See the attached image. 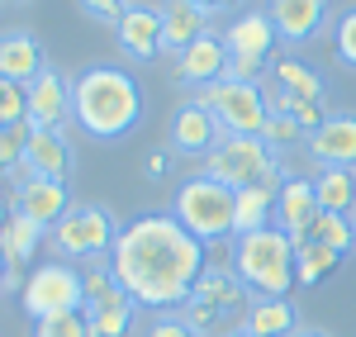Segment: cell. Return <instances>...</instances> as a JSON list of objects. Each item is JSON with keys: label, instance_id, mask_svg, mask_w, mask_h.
Wrapping results in <instances>:
<instances>
[{"label": "cell", "instance_id": "25", "mask_svg": "<svg viewBox=\"0 0 356 337\" xmlns=\"http://www.w3.org/2000/svg\"><path fill=\"white\" fill-rule=\"evenodd\" d=\"M43 243H48V238H43V228L29 224L24 214H10V224L0 228V252H5V261H10V271L29 266V261H33V252H38Z\"/></svg>", "mask_w": 356, "mask_h": 337}, {"label": "cell", "instance_id": "20", "mask_svg": "<svg viewBox=\"0 0 356 337\" xmlns=\"http://www.w3.org/2000/svg\"><path fill=\"white\" fill-rule=\"evenodd\" d=\"M166 15V28H162V48L166 57H181L186 48H191L195 38H204L209 33V5H200V0H176L171 10H162Z\"/></svg>", "mask_w": 356, "mask_h": 337}, {"label": "cell", "instance_id": "29", "mask_svg": "<svg viewBox=\"0 0 356 337\" xmlns=\"http://www.w3.org/2000/svg\"><path fill=\"white\" fill-rule=\"evenodd\" d=\"M314 243H323L328 252L337 256H352L356 252V228L347 214H318V224H314V233H309Z\"/></svg>", "mask_w": 356, "mask_h": 337}, {"label": "cell", "instance_id": "38", "mask_svg": "<svg viewBox=\"0 0 356 337\" xmlns=\"http://www.w3.org/2000/svg\"><path fill=\"white\" fill-rule=\"evenodd\" d=\"M10 214H15V209H10V199H0V228L10 224Z\"/></svg>", "mask_w": 356, "mask_h": 337}, {"label": "cell", "instance_id": "30", "mask_svg": "<svg viewBox=\"0 0 356 337\" xmlns=\"http://www.w3.org/2000/svg\"><path fill=\"white\" fill-rule=\"evenodd\" d=\"M29 124V90L0 76V129H19Z\"/></svg>", "mask_w": 356, "mask_h": 337}, {"label": "cell", "instance_id": "27", "mask_svg": "<svg viewBox=\"0 0 356 337\" xmlns=\"http://www.w3.org/2000/svg\"><path fill=\"white\" fill-rule=\"evenodd\" d=\"M134 313H138V304L124 295V290H119L114 299H105V304H90V309H86V318H90V333H95V337H129Z\"/></svg>", "mask_w": 356, "mask_h": 337}, {"label": "cell", "instance_id": "31", "mask_svg": "<svg viewBox=\"0 0 356 337\" xmlns=\"http://www.w3.org/2000/svg\"><path fill=\"white\" fill-rule=\"evenodd\" d=\"M29 124H19V129H0V171L5 176H15V171L24 167V152H29Z\"/></svg>", "mask_w": 356, "mask_h": 337}, {"label": "cell", "instance_id": "19", "mask_svg": "<svg viewBox=\"0 0 356 337\" xmlns=\"http://www.w3.org/2000/svg\"><path fill=\"white\" fill-rule=\"evenodd\" d=\"M43 72H48V62H43V48H38L33 33H24V28L0 33V76H5V81L33 85Z\"/></svg>", "mask_w": 356, "mask_h": 337}, {"label": "cell", "instance_id": "18", "mask_svg": "<svg viewBox=\"0 0 356 337\" xmlns=\"http://www.w3.org/2000/svg\"><path fill=\"white\" fill-rule=\"evenodd\" d=\"M266 15H271L275 33L285 43H309V38H318L323 24H328V5L323 0H275Z\"/></svg>", "mask_w": 356, "mask_h": 337}, {"label": "cell", "instance_id": "12", "mask_svg": "<svg viewBox=\"0 0 356 337\" xmlns=\"http://www.w3.org/2000/svg\"><path fill=\"white\" fill-rule=\"evenodd\" d=\"M228 67H233V53H228L223 33H204V38H195L191 48L176 57V76L191 81L195 90H204V85H214V81H228Z\"/></svg>", "mask_w": 356, "mask_h": 337}, {"label": "cell", "instance_id": "8", "mask_svg": "<svg viewBox=\"0 0 356 337\" xmlns=\"http://www.w3.org/2000/svg\"><path fill=\"white\" fill-rule=\"evenodd\" d=\"M48 243H53V256H62V261H86V256L114 252L119 224L105 204H72L67 219L48 233Z\"/></svg>", "mask_w": 356, "mask_h": 337}, {"label": "cell", "instance_id": "2", "mask_svg": "<svg viewBox=\"0 0 356 337\" xmlns=\"http://www.w3.org/2000/svg\"><path fill=\"white\" fill-rule=\"evenodd\" d=\"M72 119L81 124L86 138L114 142L124 133H134L143 124V85L134 81V72L124 67H86L72 81Z\"/></svg>", "mask_w": 356, "mask_h": 337}, {"label": "cell", "instance_id": "6", "mask_svg": "<svg viewBox=\"0 0 356 337\" xmlns=\"http://www.w3.org/2000/svg\"><path fill=\"white\" fill-rule=\"evenodd\" d=\"M19 304H24V313L33 323L57 318V313H81L86 309V271H76L62 256H48L43 266H33L24 276Z\"/></svg>", "mask_w": 356, "mask_h": 337}, {"label": "cell", "instance_id": "21", "mask_svg": "<svg viewBox=\"0 0 356 337\" xmlns=\"http://www.w3.org/2000/svg\"><path fill=\"white\" fill-rule=\"evenodd\" d=\"M243 328L252 337H295L300 333V309L290 299H252L243 313Z\"/></svg>", "mask_w": 356, "mask_h": 337}, {"label": "cell", "instance_id": "16", "mask_svg": "<svg viewBox=\"0 0 356 337\" xmlns=\"http://www.w3.org/2000/svg\"><path fill=\"white\" fill-rule=\"evenodd\" d=\"M72 167H76V152H72L67 133H53V129H33L29 133V152H24L29 176H43V181H62L67 186Z\"/></svg>", "mask_w": 356, "mask_h": 337}, {"label": "cell", "instance_id": "17", "mask_svg": "<svg viewBox=\"0 0 356 337\" xmlns=\"http://www.w3.org/2000/svg\"><path fill=\"white\" fill-rule=\"evenodd\" d=\"M318 167H356V114H328L318 133L304 138Z\"/></svg>", "mask_w": 356, "mask_h": 337}, {"label": "cell", "instance_id": "35", "mask_svg": "<svg viewBox=\"0 0 356 337\" xmlns=\"http://www.w3.org/2000/svg\"><path fill=\"white\" fill-rule=\"evenodd\" d=\"M81 10L90 15V19H100V24H114V28H119V19H124V10H129V5H119V0H86Z\"/></svg>", "mask_w": 356, "mask_h": 337}, {"label": "cell", "instance_id": "1", "mask_svg": "<svg viewBox=\"0 0 356 337\" xmlns=\"http://www.w3.org/2000/svg\"><path fill=\"white\" fill-rule=\"evenodd\" d=\"M110 271L138 309H181L209 266L204 243H195L176 214H138L119 228Z\"/></svg>", "mask_w": 356, "mask_h": 337}, {"label": "cell", "instance_id": "9", "mask_svg": "<svg viewBox=\"0 0 356 337\" xmlns=\"http://www.w3.org/2000/svg\"><path fill=\"white\" fill-rule=\"evenodd\" d=\"M15 181V214H24L29 224H38L43 233H53L62 219H67V209H72V195H67V186L62 181H43V176H29L24 167L10 176Z\"/></svg>", "mask_w": 356, "mask_h": 337}, {"label": "cell", "instance_id": "32", "mask_svg": "<svg viewBox=\"0 0 356 337\" xmlns=\"http://www.w3.org/2000/svg\"><path fill=\"white\" fill-rule=\"evenodd\" d=\"M33 337H95V333H90V318L81 309V313H57V318L33 323Z\"/></svg>", "mask_w": 356, "mask_h": 337}, {"label": "cell", "instance_id": "10", "mask_svg": "<svg viewBox=\"0 0 356 337\" xmlns=\"http://www.w3.org/2000/svg\"><path fill=\"white\" fill-rule=\"evenodd\" d=\"M318 214H323V204H318V190H314V176H285V186L275 195V228L300 247V243H309Z\"/></svg>", "mask_w": 356, "mask_h": 337}, {"label": "cell", "instance_id": "42", "mask_svg": "<svg viewBox=\"0 0 356 337\" xmlns=\"http://www.w3.org/2000/svg\"><path fill=\"white\" fill-rule=\"evenodd\" d=\"M352 228H356V214H352Z\"/></svg>", "mask_w": 356, "mask_h": 337}, {"label": "cell", "instance_id": "34", "mask_svg": "<svg viewBox=\"0 0 356 337\" xmlns=\"http://www.w3.org/2000/svg\"><path fill=\"white\" fill-rule=\"evenodd\" d=\"M261 138L271 142V147H290V142L309 138V133H304L295 119H285V114H271V119H266V133H261Z\"/></svg>", "mask_w": 356, "mask_h": 337}, {"label": "cell", "instance_id": "22", "mask_svg": "<svg viewBox=\"0 0 356 337\" xmlns=\"http://www.w3.org/2000/svg\"><path fill=\"white\" fill-rule=\"evenodd\" d=\"M314 190L323 214H347V219L356 214V167H318Z\"/></svg>", "mask_w": 356, "mask_h": 337}, {"label": "cell", "instance_id": "39", "mask_svg": "<svg viewBox=\"0 0 356 337\" xmlns=\"http://www.w3.org/2000/svg\"><path fill=\"white\" fill-rule=\"evenodd\" d=\"M5 276H10V261H5V252H0V290H5Z\"/></svg>", "mask_w": 356, "mask_h": 337}, {"label": "cell", "instance_id": "24", "mask_svg": "<svg viewBox=\"0 0 356 337\" xmlns=\"http://www.w3.org/2000/svg\"><path fill=\"white\" fill-rule=\"evenodd\" d=\"M275 195H280V186H252V190H238L233 238L257 233V228H275Z\"/></svg>", "mask_w": 356, "mask_h": 337}, {"label": "cell", "instance_id": "11", "mask_svg": "<svg viewBox=\"0 0 356 337\" xmlns=\"http://www.w3.org/2000/svg\"><path fill=\"white\" fill-rule=\"evenodd\" d=\"M162 28H166V15L152 10V5H129L124 19H119V53L134 57V62H157L166 53L162 48Z\"/></svg>", "mask_w": 356, "mask_h": 337}, {"label": "cell", "instance_id": "37", "mask_svg": "<svg viewBox=\"0 0 356 337\" xmlns=\"http://www.w3.org/2000/svg\"><path fill=\"white\" fill-rule=\"evenodd\" d=\"M166 162H171V157H166L162 147H157V152L147 157V176H152V181H162V176H166Z\"/></svg>", "mask_w": 356, "mask_h": 337}, {"label": "cell", "instance_id": "23", "mask_svg": "<svg viewBox=\"0 0 356 337\" xmlns=\"http://www.w3.org/2000/svg\"><path fill=\"white\" fill-rule=\"evenodd\" d=\"M243 295H247V290H243V281L233 276V266H228V271H223V266H209V271L200 276V285H195L191 299H200V304H209L214 313L228 318V313L243 304Z\"/></svg>", "mask_w": 356, "mask_h": 337}, {"label": "cell", "instance_id": "33", "mask_svg": "<svg viewBox=\"0 0 356 337\" xmlns=\"http://www.w3.org/2000/svg\"><path fill=\"white\" fill-rule=\"evenodd\" d=\"M332 53H337L342 67L356 72V10H342L337 15V24H332Z\"/></svg>", "mask_w": 356, "mask_h": 337}, {"label": "cell", "instance_id": "3", "mask_svg": "<svg viewBox=\"0 0 356 337\" xmlns=\"http://www.w3.org/2000/svg\"><path fill=\"white\" fill-rule=\"evenodd\" d=\"M233 276L252 299H290L295 285V243L280 228H257L233 238Z\"/></svg>", "mask_w": 356, "mask_h": 337}, {"label": "cell", "instance_id": "36", "mask_svg": "<svg viewBox=\"0 0 356 337\" xmlns=\"http://www.w3.org/2000/svg\"><path fill=\"white\" fill-rule=\"evenodd\" d=\"M147 337H200V333H195L181 313H166V318H157V323L147 328Z\"/></svg>", "mask_w": 356, "mask_h": 337}, {"label": "cell", "instance_id": "15", "mask_svg": "<svg viewBox=\"0 0 356 337\" xmlns=\"http://www.w3.org/2000/svg\"><path fill=\"white\" fill-rule=\"evenodd\" d=\"M223 138H228L223 124L204 110V105H195V100H191V105H181L176 119H171V147L186 152V157H209Z\"/></svg>", "mask_w": 356, "mask_h": 337}, {"label": "cell", "instance_id": "26", "mask_svg": "<svg viewBox=\"0 0 356 337\" xmlns=\"http://www.w3.org/2000/svg\"><path fill=\"white\" fill-rule=\"evenodd\" d=\"M271 81L285 90V95H300V100H323V76L300 62V57H275L271 62Z\"/></svg>", "mask_w": 356, "mask_h": 337}, {"label": "cell", "instance_id": "4", "mask_svg": "<svg viewBox=\"0 0 356 337\" xmlns=\"http://www.w3.org/2000/svg\"><path fill=\"white\" fill-rule=\"evenodd\" d=\"M171 214L181 219V228L191 233L195 243H223L233 238V219H238V190H228L214 176H186L181 190L171 199Z\"/></svg>", "mask_w": 356, "mask_h": 337}, {"label": "cell", "instance_id": "13", "mask_svg": "<svg viewBox=\"0 0 356 337\" xmlns=\"http://www.w3.org/2000/svg\"><path fill=\"white\" fill-rule=\"evenodd\" d=\"M24 90H29V129H53V133H62V124L72 119V81L48 67Z\"/></svg>", "mask_w": 356, "mask_h": 337}, {"label": "cell", "instance_id": "41", "mask_svg": "<svg viewBox=\"0 0 356 337\" xmlns=\"http://www.w3.org/2000/svg\"><path fill=\"white\" fill-rule=\"evenodd\" d=\"M295 337H328V333H295Z\"/></svg>", "mask_w": 356, "mask_h": 337}, {"label": "cell", "instance_id": "14", "mask_svg": "<svg viewBox=\"0 0 356 337\" xmlns=\"http://www.w3.org/2000/svg\"><path fill=\"white\" fill-rule=\"evenodd\" d=\"M223 43H228L233 57H247V62H261V67H266V62H275L280 33H275L266 10H247V15H238L233 24L223 28Z\"/></svg>", "mask_w": 356, "mask_h": 337}, {"label": "cell", "instance_id": "28", "mask_svg": "<svg viewBox=\"0 0 356 337\" xmlns=\"http://www.w3.org/2000/svg\"><path fill=\"white\" fill-rule=\"evenodd\" d=\"M337 261H342L337 252H328L323 243H314V238H309V243H300V247H295V281H300V285L328 281L332 271H337Z\"/></svg>", "mask_w": 356, "mask_h": 337}, {"label": "cell", "instance_id": "5", "mask_svg": "<svg viewBox=\"0 0 356 337\" xmlns=\"http://www.w3.org/2000/svg\"><path fill=\"white\" fill-rule=\"evenodd\" d=\"M204 176L223 181L228 190H252V186H285V171L275 162V147L266 138H228L209 152L204 162Z\"/></svg>", "mask_w": 356, "mask_h": 337}, {"label": "cell", "instance_id": "40", "mask_svg": "<svg viewBox=\"0 0 356 337\" xmlns=\"http://www.w3.org/2000/svg\"><path fill=\"white\" fill-rule=\"evenodd\" d=\"M223 337H252V333H247V328H233V333H223Z\"/></svg>", "mask_w": 356, "mask_h": 337}, {"label": "cell", "instance_id": "7", "mask_svg": "<svg viewBox=\"0 0 356 337\" xmlns=\"http://www.w3.org/2000/svg\"><path fill=\"white\" fill-rule=\"evenodd\" d=\"M195 105H204L223 124V133H238V138H261L266 119H271L266 90L261 85H243V81L204 85V90H195Z\"/></svg>", "mask_w": 356, "mask_h": 337}]
</instances>
